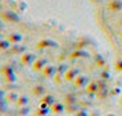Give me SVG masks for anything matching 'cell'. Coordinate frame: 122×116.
<instances>
[{
	"label": "cell",
	"mask_w": 122,
	"mask_h": 116,
	"mask_svg": "<svg viewBox=\"0 0 122 116\" xmlns=\"http://www.w3.org/2000/svg\"><path fill=\"white\" fill-rule=\"evenodd\" d=\"M108 94H110V92H108V88H103V89H99V90H97L96 96H97V98L104 100V98H107V96H108Z\"/></svg>",
	"instance_id": "484cf974"
},
{
	"label": "cell",
	"mask_w": 122,
	"mask_h": 116,
	"mask_svg": "<svg viewBox=\"0 0 122 116\" xmlns=\"http://www.w3.org/2000/svg\"><path fill=\"white\" fill-rule=\"evenodd\" d=\"M91 53H89L86 49H74L69 55V59L70 60H77V59H85V57H89Z\"/></svg>",
	"instance_id": "5b68a950"
},
{
	"label": "cell",
	"mask_w": 122,
	"mask_h": 116,
	"mask_svg": "<svg viewBox=\"0 0 122 116\" xmlns=\"http://www.w3.org/2000/svg\"><path fill=\"white\" fill-rule=\"evenodd\" d=\"M0 72H1V75H3V79H4L7 83H15L17 82V74L14 71L12 66H10V64L3 66L0 68Z\"/></svg>",
	"instance_id": "6da1fadb"
},
{
	"label": "cell",
	"mask_w": 122,
	"mask_h": 116,
	"mask_svg": "<svg viewBox=\"0 0 122 116\" xmlns=\"http://www.w3.org/2000/svg\"><path fill=\"white\" fill-rule=\"evenodd\" d=\"M39 49H48V48H58V42L54 41V40L51 38H43L40 40L37 45H36Z\"/></svg>",
	"instance_id": "277c9868"
},
{
	"label": "cell",
	"mask_w": 122,
	"mask_h": 116,
	"mask_svg": "<svg viewBox=\"0 0 122 116\" xmlns=\"http://www.w3.org/2000/svg\"><path fill=\"white\" fill-rule=\"evenodd\" d=\"M8 101H7L6 98H1L0 100V113L1 115H6V113H8Z\"/></svg>",
	"instance_id": "603a6c76"
},
{
	"label": "cell",
	"mask_w": 122,
	"mask_h": 116,
	"mask_svg": "<svg viewBox=\"0 0 122 116\" xmlns=\"http://www.w3.org/2000/svg\"><path fill=\"white\" fill-rule=\"evenodd\" d=\"M119 25H121V26H122V21H121V22H119Z\"/></svg>",
	"instance_id": "74e56055"
},
{
	"label": "cell",
	"mask_w": 122,
	"mask_h": 116,
	"mask_svg": "<svg viewBox=\"0 0 122 116\" xmlns=\"http://www.w3.org/2000/svg\"><path fill=\"white\" fill-rule=\"evenodd\" d=\"M29 113H30V108H29L28 105L21 107V108L18 109V116H28Z\"/></svg>",
	"instance_id": "f1b7e54d"
},
{
	"label": "cell",
	"mask_w": 122,
	"mask_h": 116,
	"mask_svg": "<svg viewBox=\"0 0 122 116\" xmlns=\"http://www.w3.org/2000/svg\"><path fill=\"white\" fill-rule=\"evenodd\" d=\"M51 111H52L55 115H62V113L66 111V107L62 104V102H55V104L51 107Z\"/></svg>",
	"instance_id": "2e32d148"
},
{
	"label": "cell",
	"mask_w": 122,
	"mask_h": 116,
	"mask_svg": "<svg viewBox=\"0 0 122 116\" xmlns=\"http://www.w3.org/2000/svg\"><path fill=\"white\" fill-rule=\"evenodd\" d=\"M32 93H33L36 97H43V96L47 94V90H45V88L43 85H37V86H34V88L32 89Z\"/></svg>",
	"instance_id": "ac0fdd59"
},
{
	"label": "cell",
	"mask_w": 122,
	"mask_h": 116,
	"mask_svg": "<svg viewBox=\"0 0 122 116\" xmlns=\"http://www.w3.org/2000/svg\"><path fill=\"white\" fill-rule=\"evenodd\" d=\"M47 116H51V115H47Z\"/></svg>",
	"instance_id": "ab89813d"
},
{
	"label": "cell",
	"mask_w": 122,
	"mask_h": 116,
	"mask_svg": "<svg viewBox=\"0 0 122 116\" xmlns=\"http://www.w3.org/2000/svg\"><path fill=\"white\" fill-rule=\"evenodd\" d=\"M73 82H74V86H76L77 89H84V88L88 86V83L91 82V81H89V77H86V75H81V74H80Z\"/></svg>",
	"instance_id": "8992f818"
},
{
	"label": "cell",
	"mask_w": 122,
	"mask_h": 116,
	"mask_svg": "<svg viewBox=\"0 0 122 116\" xmlns=\"http://www.w3.org/2000/svg\"><path fill=\"white\" fill-rule=\"evenodd\" d=\"M0 40H1V33H0Z\"/></svg>",
	"instance_id": "f35d334b"
},
{
	"label": "cell",
	"mask_w": 122,
	"mask_h": 116,
	"mask_svg": "<svg viewBox=\"0 0 122 116\" xmlns=\"http://www.w3.org/2000/svg\"><path fill=\"white\" fill-rule=\"evenodd\" d=\"M63 98H65V104H66V105H73V104H78V102H80L78 97H77V96H76L74 93L66 94Z\"/></svg>",
	"instance_id": "5bb4252c"
},
{
	"label": "cell",
	"mask_w": 122,
	"mask_h": 116,
	"mask_svg": "<svg viewBox=\"0 0 122 116\" xmlns=\"http://www.w3.org/2000/svg\"><path fill=\"white\" fill-rule=\"evenodd\" d=\"M0 17L3 21H6V22H10V23H19L21 22V15L18 14L17 11H14V10H4V11L0 12Z\"/></svg>",
	"instance_id": "7a4b0ae2"
},
{
	"label": "cell",
	"mask_w": 122,
	"mask_h": 116,
	"mask_svg": "<svg viewBox=\"0 0 122 116\" xmlns=\"http://www.w3.org/2000/svg\"><path fill=\"white\" fill-rule=\"evenodd\" d=\"M81 108L80 104H73V105H66V112L67 113H76L78 109Z\"/></svg>",
	"instance_id": "4316f807"
},
{
	"label": "cell",
	"mask_w": 122,
	"mask_h": 116,
	"mask_svg": "<svg viewBox=\"0 0 122 116\" xmlns=\"http://www.w3.org/2000/svg\"><path fill=\"white\" fill-rule=\"evenodd\" d=\"M78 104L81 105V107H82V105H85V107H91V105H92V101H85V100H81Z\"/></svg>",
	"instance_id": "d6a6232c"
},
{
	"label": "cell",
	"mask_w": 122,
	"mask_h": 116,
	"mask_svg": "<svg viewBox=\"0 0 122 116\" xmlns=\"http://www.w3.org/2000/svg\"><path fill=\"white\" fill-rule=\"evenodd\" d=\"M93 60L96 63V66L97 67H104L106 66V59L103 57V55H100V53H96L93 56Z\"/></svg>",
	"instance_id": "7402d4cb"
},
{
	"label": "cell",
	"mask_w": 122,
	"mask_h": 116,
	"mask_svg": "<svg viewBox=\"0 0 122 116\" xmlns=\"http://www.w3.org/2000/svg\"><path fill=\"white\" fill-rule=\"evenodd\" d=\"M8 51H10L11 55H22V53L26 52V46L22 45L21 42H19V44H11V46H10Z\"/></svg>",
	"instance_id": "30bf717a"
},
{
	"label": "cell",
	"mask_w": 122,
	"mask_h": 116,
	"mask_svg": "<svg viewBox=\"0 0 122 116\" xmlns=\"http://www.w3.org/2000/svg\"><path fill=\"white\" fill-rule=\"evenodd\" d=\"M8 41L11 44H19L22 41V34L21 33H10L8 34Z\"/></svg>",
	"instance_id": "ffe728a7"
},
{
	"label": "cell",
	"mask_w": 122,
	"mask_h": 116,
	"mask_svg": "<svg viewBox=\"0 0 122 116\" xmlns=\"http://www.w3.org/2000/svg\"><path fill=\"white\" fill-rule=\"evenodd\" d=\"M69 70V66H67L66 63H61L59 66H58V72H56V77L54 78L56 82H61L62 78H65V74Z\"/></svg>",
	"instance_id": "9c48e42d"
},
{
	"label": "cell",
	"mask_w": 122,
	"mask_h": 116,
	"mask_svg": "<svg viewBox=\"0 0 122 116\" xmlns=\"http://www.w3.org/2000/svg\"><path fill=\"white\" fill-rule=\"evenodd\" d=\"M89 42H92L89 38H80L77 42L74 44V49H85L88 45H91Z\"/></svg>",
	"instance_id": "9a60e30c"
},
{
	"label": "cell",
	"mask_w": 122,
	"mask_h": 116,
	"mask_svg": "<svg viewBox=\"0 0 122 116\" xmlns=\"http://www.w3.org/2000/svg\"><path fill=\"white\" fill-rule=\"evenodd\" d=\"M37 60V55L32 52H25L21 55V64L23 66H33V63Z\"/></svg>",
	"instance_id": "3957f363"
},
{
	"label": "cell",
	"mask_w": 122,
	"mask_h": 116,
	"mask_svg": "<svg viewBox=\"0 0 122 116\" xmlns=\"http://www.w3.org/2000/svg\"><path fill=\"white\" fill-rule=\"evenodd\" d=\"M47 64H48V59L47 57H37V60L33 63L32 68H33L34 71H43V68Z\"/></svg>",
	"instance_id": "ba28073f"
},
{
	"label": "cell",
	"mask_w": 122,
	"mask_h": 116,
	"mask_svg": "<svg viewBox=\"0 0 122 116\" xmlns=\"http://www.w3.org/2000/svg\"><path fill=\"white\" fill-rule=\"evenodd\" d=\"M56 72H58V66H52V64H47V66L43 68V75L44 78H55Z\"/></svg>",
	"instance_id": "52a82bcc"
},
{
	"label": "cell",
	"mask_w": 122,
	"mask_h": 116,
	"mask_svg": "<svg viewBox=\"0 0 122 116\" xmlns=\"http://www.w3.org/2000/svg\"><path fill=\"white\" fill-rule=\"evenodd\" d=\"M108 10L112 12H119L122 11V0H111L110 3L107 4Z\"/></svg>",
	"instance_id": "8fae6325"
},
{
	"label": "cell",
	"mask_w": 122,
	"mask_h": 116,
	"mask_svg": "<svg viewBox=\"0 0 122 116\" xmlns=\"http://www.w3.org/2000/svg\"><path fill=\"white\" fill-rule=\"evenodd\" d=\"M73 116H89V113H88V111L85 109V108H80V109L76 112V113H73Z\"/></svg>",
	"instance_id": "f546056e"
},
{
	"label": "cell",
	"mask_w": 122,
	"mask_h": 116,
	"mask_svg": "<svg viewBox=\"0 0 122 116\" xmlns=\"http://www.w3.org/2000/svg\"><path fill=\"white\" fill-rule=\"evenodd\" d=\"M114 68H115L117 71L122 72V59H119V60L115 61V64H114Z\"/></svg>",
	"instance_id": "1f68e13d"
},
{
	"label": "cell",
	"mask_w": 122,
	"mask_h": 116,
	"mask_svg": "<svg viewBox=\"0 0 122 116\" xmlns=\"http://www.w3.org/2000/svg\"><path fill=\"white\" fill-rule=\"evenodd\" d=\"M0 116H1V113H0Z\"/></svg>",
	"instance_id": "b9f144b4"
},
{
	"label": "cell",
	"mask_w": 122,
	"mask_h": 116,
	"mask_svg": "<svg viewBox=\"0 0 122 116\" xmlns=\"http://www.w3.org/2000/svg\"><path fill=\"white\" fill-rule=\"evenodd\" d=\"M100 78L102 79H104V81H110L111 79V74L108 70H104V71H102L100 72Z\"/></svg>",
	"instance_id": "4dcf8cb0"
},
{
	"label": "cell",
	"mask_w": 122,
	"mask_h": 116,
	"mask_svg": "<svg viewBox=\"0 0 122 116\" xmlns=\"http://www.w3.org/2000/svg\"><path fill=\"white\" fill-rule=\"evenodd\" d=\"M15 104H17L18 108H21V107H25V105H29V98H28V96H19Z\"/></svg>",
	"instance_id": "cb8c5ba5"
},
{
	"label": "cell",
	"mask_w": 122,
	"mask_h": 116,
	"mask_svg": "<svg viewBox=\"0 0 122 116\" xmlns=\"http://www.w3.org/2000/svg\"><path fill=\"white\" fill-rule=\"evenodd\" d=\"M86 93L91 94V96H96L97 90H99V86H97V82H89L88 86H86Z\"/></svg>",
	"instance_id": "d6986e66"
},
{
	"label": "cell",
	"mask_w": 122,
	"mask_h": 116,
	"mask_svg": "<svg viewBox=\"0 0 122 116\" xmlns=\"http://www.w3.org/2000/svg\"><path fill=\"white\" fill-rule=\"evenodd\" d=\"M78 75H80V70L78 68H69L67 72L65 74V79L70 82V81H74Z\"/></svg>",
	"instance_id": "4fadbf2b"
},
{
	"label": "cell",
	"mask_w": 122,
	"mask_h": 116,
	"mask_svg": "<svg viewBox=\"0 0 122 116\" xmlns=\"http://www.w3.org/2000/svg\"><path fill=\"white\" fill-rule=\"evenodd\" d=\"M121 37H122V33H121Z\"/></svg>",
	"instance_id": "60d3db41"
},
{
	"label": "cell",
	"mask_w": 122,
	"mask_h": 116,
	"mask_svg": "<svg viewBox=\"0 0 122 116\" xmlns=\"http://www.w3.org/2000/svg\"><path fill=\"white\" fill-rule=\"evenodd\" d=\"M1 98H6V92L3 89H0V100Z\"/></svg>",
	"instance_id": "e575fe53"
},
{
	"label": "cell",
	"mask_w": 122,
	"mask_h": 116,
	"mask_svg": "<svg viewBox=\"0 0 122 116\" xmlns=\"http://www.w3.org/2000/svg\"><path fill=\"white\" fill-rule=\"evenodd\" d=\"M18 97H19V96H18V93H15L14 90H11L10 93L7 94V98L6 100L10 102V104H15V102H17V100H18Z\"/></svg>",
	"instance_id": "d4e9b609"
},
{
	"label": "cell",
	"mask_w": 122,
	"mask_h": 116,
	"mask_svg": "<svg viewBox=\"0 0 122 116\" xmlns=\"http://www.w3.org/2000/svg\"><path fill=\"white\" fill-rule=\"evenodd\" d=\"M118 93H121V89H114V90L111 92V96H117Z\"/></svg>",
	"instance_id": "836d02e7"
},
{
	"label": "cell",
	"mask_w": 122,
	"mask_h": 116,
	"mask_svg": "<svg viewBox=\"0 0 122 116\" xmlns=\"http://www.w3.org/2000/svg\"><path fill=\"white\" fill-rule=\"evenodd\" d=\"M26 8H28V4H26L25 1H22V0H21V1H17V3H14V4H12V10H14V11H17L18 14H19V12L26 11Z\"/></svg>",
	"instance_id": "e0dca14e"
},
{
	"label": "cell",
	"mask_w": 122,
	"mask_h": 116,
	"mask_svg": "<svg viewBox=\"0 0 122 116\" xmlns=\"http://www.w3.org/2000/svg\"><path fill=\"white\" fill-rule=\"evenodd\" d=\"M41 102H45L48 107H52V105L56 102V100H55L54 96H51V94H45V96L41 97Z\"/></svg>",
	"instance_id": "44dd1931"
},
{
	"label": "cell",
	"mask_w": 122,
	"mask_h": 116,
	"mask_svg": "<svg viewBox=\"0 0 122 116\" xmlns=\"http://www.w3.org/2000/svg\"><path fill=\"white\" fill-rule=\"evenodd\" d=\"M107 116H118V115H115V113H108Z\"/></svg>",
	"instance_id": "8d00e7d4"
},
{
	"label": "cell",
	"mask_w": 122,
	"mask_h": 116,
	"mask_svg": "<svg viewBox=\"0 0 122 116\" xmlns=\"http://www.w3.org/2000/svg\"><path fill=\"white\" fill-rule=\"evenodd\" d=\"M10 46H11V42L8 40H0V51H7L10 49Z\"/></svg>",
	"instance_id": "83f0119b"
},
{
	"label": "cell",
	"mask_w": 122,
	"mask_h": 116,
	"mask_svg": "<svg viewBox=\"0 0 122 116\" xmlns=\"http://www.w3.org/2000/svg\"><path fill=\"white\" fill-rule=\"evenodd\" d=\"M1 30H4V23L0 21V32H1Z\"/></svg>",
	"instance_id": "d590c367"
},
{
	"label": "cell",
	"mask_w": 122,
	"mask_h": 116,
	"mask_svg": "<svg viewBox=\"0 0 122 116\" xmlns=\"http://www.w3.org/2000/svg\"><path fill=\"white\" fill-rule=\"evenodd\" d=\"M50 112H51V107H48L45 102H41L40 107L37 108V111H36V115L37 116H47V115H50Z\"/></svg>",
	"instance_id": "7c38bea8"
}]
</instances>
